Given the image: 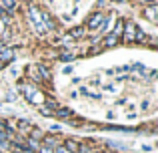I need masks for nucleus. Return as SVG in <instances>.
Returning a JSON list of instances; mask_svg holds the SVG:
<instances>
[{"label": "nucleus", "instance_id": "1", "mask_svg": "<svg viewBox=\"0 0 158 153\" xmlns=\"http://www.w3.org/2000/svg\"><path fill=\"white\" fill-rule=\"evenodd\" d=\"M26 12H28V16H30L32 24L36 26V32H38V34H46L48 30H46V26H44V22H42V10H38L34 4H28Z\"/></svg>", "mask_w": 158, "mask_h": 153}, {"label": "nucleus", "instance_id": "2", "mask_svg": "<svg viewBox=\"0 0 158 153\" xmlns=\"http://www.w3.org/2000/svg\"><path fill=\"white\" fill-rule=\"evenodd\" d=\"M136 30H138V26H136L132 20H128V22L124 24V34H122V38H124V40H128V43H134Z\"/></svg>", "mask_w": 158, "mask_h": 153}, {"label": "nucleus", "instance_id": "3", "mask_svg": "<svg viewBox=\"0 0 158 153\" xmlns=\"http://www.w3.org/2000/svg\"><path fill=\"white\" fill-rule=\"evenodd\" d=\"M102 20H104V14H102V12H94V14L88 16V20H86V26H88L90 30H94V28H100Z\"/></svg>", "mask_w": 158, "mask_h": 153}, {"label": "nucleus", "instance_id": "4", "mask_svg": "<svg viewBox=\"0 0 158 153\" xmlns=\"http://www.w3.org/2000/svg\"><path fill=\"white\" fill-rule=\"evenodd\" d=\"M40 145H44V147H50V149H54V147L62 145V141H60L58 137H54V135H44V137H42V141H40Z\"/></svg>", "mask_w": 158, "mask_h": 153}, {"label": "nucleus", "instance_id": "5", "mask_svg": "<svg viewBox=\"0 0 158 153\" xmlns=\"http://www.w3.org/2000/svg\"><path fill=\"white\" fill-rule=\"evenodd\" d=\"M156 12H158V2L148 4V6L144 8V16H146L150 22H156Z\"/></svg>", "mask_w": 158, "mask_h": 153}, {"label": "nucleus", "instance_id": "6", "mask_svg": "<svg viewBox=\"0 0 158 153\" xmlns=\"http://www.w3.org/2000/svg\"><path fill=\"white\" fill-rule=\"evenodd\" d=\"M62 147H64L68 153H78V149H80V143H78L76 139H64Z\"/></svg>", "mask_w": 158, "mask_h": 153}, {"label": "nucleus", "instance_id": "7", "mask_svg": "<svg viewBox=\"0 0 158 153\" xmlns=\"http://www.w3.org/2000/svg\"><path fill=\"white\" fill-rule=\"evenodd\" d=\"M0 8H4L6 12H12L18 8V2L16 0H0Z\"/></svg>", "mask_w": 158, "mask_h": 153}, {"label": "nucleus", "instance_id": "8", "mask_svg": "<svg viewBox=\"0 0 158 153\" xmlns=\"http://www.w3.org/2000/svg\"><path fill=\"white\" fill-rule=\"evenodd\" d=\"M12 59H14V51L4 47L2 51H0V63H2V61H12Z\"/></svg>", "mask_w": 158, "mask_h": 153}, {"label": "nucleus", "instance_id": "9", "mask_svg": "<svg viewBox=\"0 0 158 153\" xmlns=\"http://www.w3.org/2000/svg\"><path fill=\"white\" fill-rule=\"evenodd\" d=\"M112 34H114L118 40L122 38V34H124V20H122V18H120L118 22H116V26H114V30H112Z\"/></svg>", "mask_w": 158, "mask_h": 153}, {"label": "nucleus", "instance_id": "10", "mask_svg": "<svg viewBox=\"0 0 158 153\" xmlns=\"http://www.w3.org/2000/svg\"><path fill=\"white\" fill-rule=\"evenodd\" d=\"M70 38H82L84 36V26H76V28H70L68 30Z\"/></svg>", "mask_w": 158, "mask_h": 153}, {"label": "nucleus", "instance_id": "11", "mask_svg": "<svg viewBox=\"0 0 158 153\" xmlns=\"http://www.w3.org/2000/svg\"><path fill=\"white\" fill-rule=\"evenodd\" d=\"M54 115H56V117H60V119H68L70 115H74V113L70 109H66V107H58V109L54 111Z\"/></svg>", "mask_w": 158, "mask_h": 153}, {"label": "nucleus", "instance_id": "12", "mask_svg": "<svg viewBox=\"0 0 158 153\" xmlns=\"http://www.w3.org/2000/svg\"><path fill=\"white\" fill-rule=\"evenodd\" d=\"M118 43H120V40L116 38L114 34H108V36H104V40H102V44H104V47H116Z\"/></svg>", "mask_w": 158, "mask_h": 153}, {"label": "nucleus", "instance_id": "13", "mask_svg": "<svg viewBox=\"0 0 158 153\" xmlns=\"http://www.w3.org/2000/svg\"><path fill=\"white\" fill-rule=\"evenodd\" d=\"M30 125H32V123H30V121H26V119H18V121L14 123V127H16V129H18V131L30 129Z\"/></svg>", "mask_w": 158, "mask_h": 153}, {"label": "nucleus", "instance_id": "14", "mask_svg": "<svg viewBox=\"0 0 158 153\" xmlns=\"http://www.w3.org/2000/svg\"><path fill=\"white\" fill-rule=\"evenodd\" d=\"M38 111H40V115H42V117H54V111L50 109V107H46V105H40Z\"/></svg>", "mask_w": 158, "mask_h": 153}, {"label": "nucleus", "instance_id": "15", "mask_svg": "<svg viewBox=\"0 0 158 153\" xmlns=\"http://www.w3.org/2000/svg\"><path fill=\"white\" fill-rule=\"evenodd\" d=\"M28 137L30 139H36V141H42V129H38V127H34V129H32V135H28Z\"/></svg>", "mask_w": 158, "mask_h": 153}, {"label": "nucleus", "instance_id": "16", "mask_svg": "<svg viewBox=\"0 0 158 153\" xmlns=\"http://www.w3.org/2000/svg\"><path fill=\"white\" fill-rule=\"evenodd\" d=\"M134 43H146V32H144V30H136Z\"/></svg>", "mask_w": 158, "mask_h": 153}, {"label": "nucleus", "instance_id": "17", "mask_svg": "<svg viewBox=\"0 0 158 153\" xmlns=\"http://www.w3.org/2000/svg\"><path fill=\"white\" fill-rule=\"evenodd\" d=\"M130 71H136V73H140V75H144V73H146V65H142V63H136L134 67H130Z\"/></svg>", "mask_w": 158, "mask_h": 153}, {"label": "nucleus", "instance_id": "18", "mask_svg": "<svg viewBox=\"0 0 158 153\" xmlns=\"http://www.w3.org/2000/svg\"><path fill=\"white\" fill-rule=\"evenodd\" d=\"M38 71H40V75H42V79H48V81H50V71H48L44 65H38Z\"/></svg>", "mask_w": 158, "mask_h": 153}, {"label": "nucleus", "instance_id": "19", "mask_svg": "<svg viewBox=\"0 0 158 153\" xmlns=\"http://www.w3.org/2000/svg\"><path fill=\"white\" fill-rule=\"evenodd\" d=\"M0 18H2L4 22H10V12H6L4 8H0Z\"/></svg>", "mask_w": 158, "mask_h": 153}, {"label": "nucleus", "instance_id": "20", "mask_svg": "<svg viewBox=\"0 0 158 153\" xmlns=\"http://www.w3.org/2000/svg\"><path fill=\"white\" fill-rule=\"evenodd\" d=\"M60 59H62V61H72V59H74V52H70V51H68V52H62Z\"/></svg>", "mask_w": 158, "mask_h": 153}, {"label": "nucleus", "instance_id": "21", "mask_svg": "<svg viewBox=\"0 0 158 153\" xmlns=\"http://www.w3.org/2000/svg\"><path fill=\"white\" fill-rule=\"evenodd\" d=\"M114 73H130V67H128V65H122V67H118Z\"/></svg>", "mask_w": 158, "mask_h": 153}, {"label": "nucleus", "instance_id": "22", "mask_svg": "<svg viewBox=\"0 0 158 153\" xmlns=\"http://www.w3.org/2000/svg\"><path fill=\"white\" fill-rule=\"evenodd\" d=\"M6 103H16V93H8L6 95Z\"/></svg>", "mask_w": 158, "mask_h": 153}, {"label": "nucleus", "instance_id": "23", "mask_svg": "<svg viewBox=\"0 0 158 153\" xmlns=\"http://www.w3.org/2000/svg\"><path fill=\"white\" fill-rule=\"evenodd\" d=\"M156 0H140V4H144V6H146V4H154Z\"/></svg>", "mask_w": 158, "mask_h": 153}, {"label": "nucleus", "instance_id": "24", "mask_svg": "<svg viewBox=\"0 0 158 153\" xmlns=\"http://www.w3.org/2000/svg\"><path fill=\"white\" fill-rule=\"evenodd\" d=\"M2 111H10V107H6V105H0V113Z\"/></svg>", "mask_w": 158, "mask_h": 153}, {"label": "nucleus", "instance_id": "25", "mask_svg": "<svg viewBox=\"0 0 158 153\" xmlns=\"http://www.w3.org/2000/svg\"><path fill=\"white\" fill-rule=\"evenodd\" d=\"M112 2H120V4H122V2H128V0H112Z\"/></svg>", "mask_w": 158, "mask_h": 153}, {"label": "nucleus", "instance_id": "26", "mask_svg": "<svg viewBox=\"0 0 158 153\" xmlns=\"http://www.w3.org/2000/svg\"><path fill=\"white\" fill-rule=\"evenodd\" d=\"M0 69H2V63H0Z\"/></svg>", "mask_w": 158, "mask_h": 153}]
</instances>
